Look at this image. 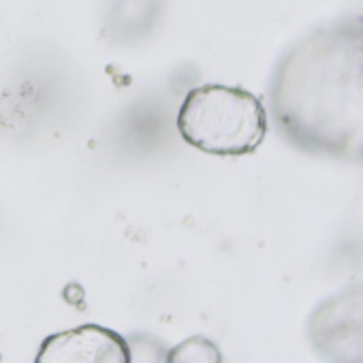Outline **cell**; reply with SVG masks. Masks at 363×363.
<instances>
[{"label": "cell", "instance_id": "3", "mask_svg": "<svg viewBox=\"0 0 363 363\" xmlns=\"http://www.w3.org/2000/svg\"><path fill=\"white\" fill-rule=\"evenodd\" d=\"M308 337L327 361L363 363V284H350L316 306Z\"/></svg>", "mask_w": 363, "mask_h": 363}, {"label": "cell", "instance_id": "1", "mask_svg": "<svg viewBox=\"0 0 363 363\" xmlns=\"http://www.w3.org/2000/svg\"><path fill=\"white\" fill-rule=\"evenodd\" d=\"M269 107L297 150L363 162V18L316 28L276 65Z\"/></svg>", "mask_w": 363, "mask_h": 363}, {"label": "cell", "instance_id": "4", "mask_svg": "<svg viewBox=\"0 0 363 363\" xmlns=\"http://www.w3.org/2000/svg\"><path fill=\"white\" fill-rule=\"evenodd\" d=\"M37 361H130L126 342L111 329L84 325L65 333L50 335L37 354Z\"/></svg>", "mask_w": 363, "mask_h": 363}, {"label": "cell", "instance_id": "2", "mask_svg": "<svg viewBox=\"0 0 363 363\" xmlns=\"http://www.w3.org/2000/svg\"><path fill=\"white\" fill-rule=\"evenodd\" d=\"M177 130L189 145L216 156L252 154L267 135L259 96L223 84L193 88L177 113Z\"/></svg>", "mask_w": 363, "mask_h": 363}]
</instances>
